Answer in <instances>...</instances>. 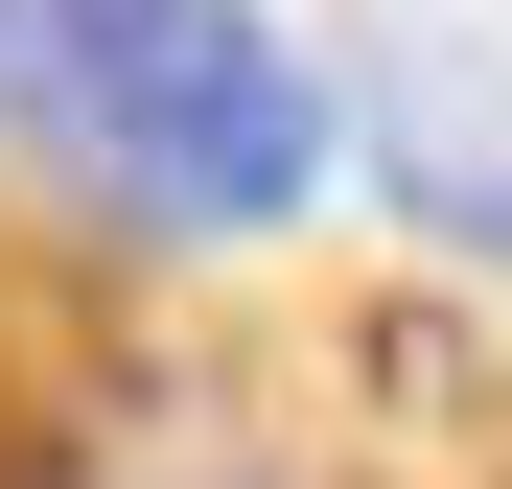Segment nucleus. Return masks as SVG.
I'll use <instances>...</instances> for the list:
<instances>
[{"instance_id":"obj_1","label":"nucleus","mask_w":512,"mask_h":489,"mask_svg":"<svg viewBox=\"0 0 512 489\" xmlns=\"http://www.w3.org/2000/svg\"><path fill=\"white\" fill-rule=\"evenodd\" d=\"M0 70H24L47 140H94L117 187L210 210V233H256V210L326 187V94L280 70L256 0H0Z\"/></svg>"}]
</instances>
